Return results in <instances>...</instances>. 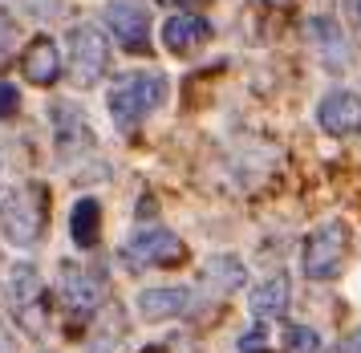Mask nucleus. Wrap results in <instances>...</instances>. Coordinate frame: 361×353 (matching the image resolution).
Listing matches in <instances>:
<instances>
[{"label":"nucleus","mask_w":361,"mask_h":353,"mask_svg":"<svg viewBox=\"0 0 361 353\" xmlns=\"http://www.w3.org/2000/svg\"><path fill=\"white\" fill-rule=\"evenodd\" d=\"M207 37H212V25L195 13H175V16H166V25H163V45L171 53H191Z\"/></svg>","instance_id":"9d476101"},{"label":"nucleus","mask_w":361,"mask_h":353,"mask_svg":"<svg viewBox=\"0 0 361 353\" xmlns=\"http://www.w3.org/2000/svg\"><path fill=\"white\" fill-rule=\"evenodd\" d=\"M0 353H13V341L4 337V329H0Z\"/></svg>","instance_id":"aec40b11"},{"label":"nucleus","mask_w":361,"mask_h":353,"mask_svg":"<svg viewBox=\"0 0 361 353\" xmlns=\"http://www.w3.org/2000/svg\"><path fill=\"white\" fill-rule=\"evenodd\" d=\"M8 309L29 333L45 325V289H41V276L33 264H17L8 273Z\"/></svg>","instance_id":"20e7f679"},{"label":"nucleus","mask_w":361,"mask_h":353,"mask_svg":"<svg viewBox=\"0 0 361 353\" xmlns=\"http://www.w3.org/2000/svg\"><path fill=\"white\" fill-rule=\"evenodd\" d=\"M106 25L114 29V37L122 41V49H130V53H147L150 49V16L142 4H134V0H114L110 8H106Z\"/></svg>","instance_id":"0eeeda50"},{"label":"nucleus","mask_w":361,"mask_h":353,"mask_svg":"<svg viewBox=\"0 0 361 353\" xmlns=\"http://www.w3.org/2000/svg\"><path fill=\"white\" fill-rule=\"evenodd\" d=\"M20 69H25V78L33 81V85H53V81L61 78V57H57V45H53L49 37H37L33 45L25 49Z\"/></svg>","instance_id":"9b49d317"},{"label":"nucleus","mask_w":361,"mask_h":353,"mask_svg":"<svg viewBox=\"0 0 361 353\" xmlns=\"http://www.w3.org/2000/svg\"><path fill=\"white\" fill-rule=\"evenodd\" d=\"M166 97V78L163 73H126L110 90V114L122 130H134L159 102Z\"/></svg>","instance_id":"f03ea898"},{"label":"nucleus","mask_w":361,"mask_h":353,"mask_svg":"<svg viewBox=\"0 0 361 353\" xmlns=\"http://www.w3.org/2000/svg\"><path fill=\"white\" fill-rule=\"evenodd\" d=\"M102 232V208L98 199H78L73 203V215H69V236L78 248H94Z\"/></svg>","instance_id":"4468645a"},{"label":"nucleus","mask_w":361,"mask_h":353,"mask_svg":"<svg viewBox=\"0 0 361 353\" xmlns=\"http://www.w3.org/2000/svg\"><path fill=\"white\" fill-rule=\"evenodd\" d=\"M203 276L212 280L215 289H224V292H231V289H240L247 280V273H244V264L235 256H212L207 264H203Z\"/></svg>","instance_id":"2eb2a0df"},{"label":"nucleus","mask_w":361,"mask_h":353,"mask_svg":"<svg viewBox=\"0 0 361 353\" xmlns=\"http://www.w3.org/2000/svg\"><path fill=\"white\" fill-rule=\"evenodd\" d=\"M353 8H357V20H361V0H353Z\"/></svg>","instance_id":"4be33fe9"},{"label":"nucleus","mask_w":361,"mask_h":353,"mask_svg":"<svg viewBox=\"0 0 361 353\" xmlns=\"http://www.w3.org/2000/svg\"><path fill=\"white\" fill-rule=\"evenodd\" d=\"M284 349L288 353H321V333L309 329V325H293L284 333Z\"/></svg>","instance_id":"dca6fc26"},{"label":"nucleus","mask_w":361,"mask_h":353,"mask_svg":"<svg viewBox=\"0 0 361 353\" xmlns=\"http://www.w3.org/2000/svg\"><path fill=\"white\" fill-rule=\"evenodd\" d=\"M293 301V289H288V276H268L264 285L252 289V313L260 317V321H272V317H284V309Z\"/></svg>","instance_id":"ddd939ff"},{"label":"nucleus","mask_w":361,"mask_h":353,"mask_svg":"<svg viewBox=\"0 0 361 353\" xmlns=\"http://www.w3.org/2000/svg\"><path fill=\"white\" fill-rule=\"evenodd\" d=\"M260 341H264V333L256 329V333H247V337L240 341V345H244V353H252V345H260Z\"/></svg>","instance_id":"6ab92c4d"},{"label":"nucleus","mask_w":361,"mask_h":353,"mask_svg":"<svg viewBox=\"0 0 361 353\" xmlns=\"http://www.w3.org/2000/svg\"><path fill=\"white\" fill-rule=\"evenodd\" d=\"M61 301L69 305V313L78 317H90L94 309L102 305V280L90 276L85 268H61Z\"/></svg>","instance_id":"6e6552de"},{"label":"nucleus","mask_w":361,"mask_h":353,"mask_svg":"<svg viewBox=\"0 0 361 353\" xmlns=\"http://www.w3.org/2000/svg\"><path fill=\"white\" fill-rule=\"evenodd\" d=\"M345 353H361V329H353V333L345 337Z\"/></svg>","instance_id":"a211bd4d"},{"label":"nucleus","mask_w":361,"mask_h":353,"mask_svg":"<svg viewBox=\"0 0 361 353\" xmlns=\"http://www.w3.org/2000/svg\"><path fill=\"white\" fill-rule=\"evenodd\" d=\"M260 4H268V8H276V4H288V0H260Z\"/></svg>","instance_id":"412c9836"},{"label":"nucleus","mask_w":361,"mask_h":353,"mask_svg":"<svg viewBox=\"0 0 361 353\" xmlns=\"http://www.w3.org/2000/svg\"><path fill=\"white\" fill-rule=\"evenodd\" d=\"M191 305V292L187 289H147L138 292V313L147 317V321H171V317H179L183 309Z\"/></svg>","instance_id":"f8f14e48"},{"label":"nucleus","mask_w":361,"mask_h":353,"mask_svg":"<svg viewBox=\"0 0 361 353\" xmlns=\"http://www.w3.org/2000/svg\"><path fill=\"white\" fill-rule=\"evenodd\" d=\"M45 215H49L45 183H20L0 203V227H4L8 244H20V248H29L45 232Z\"/></svg>","instance_id":"f257e3e1"},{"label":"nucleus","mask_w":361,"mask_h":353,"mask_svg":"<svg viewBox=\"0 0 361 353\" xmlns=\"http://www.w3.org/2000/svg\"><path fill=\"white\" fill-rule=\"evenodd\" d=\"M20 110V90L13 81H0V118H13Z\"/></svg>","instance_id":"f3484780"},{"label":"nucleus","mask_w":361,"mask_h":353,"mask_svg":"<svg viewBox=\"0 0 361 353\" xmlns=\"http://www.w3.org/2000/svg\"><path fill=\"white\" fill-rule=\"evenodd\" d=\"M106 61H110V49L94 25H78L69 32V69H73V81L82 90H90L106 73Z\"/></svg>","instance_id":"39448f33"},{"label":"nucleus","mask_w":361,"mask_h":353,"mask_svg":"<svg viewBox=\"0 0 361 353\" xmlns=\"http://www.w3.org/2000/svg\"><path fill=\"white\" fill-rule=\"evenodd\" d=\"M349 256V227L341 220H329L305 240V276L309 280H333Z\"/></svg>","instance_id":"7ed1b4c3"},{"label":"nucleus","mask_w":361,"mask_h":353,"mask_svg":"<svg viewBox=\"0 0 361 353\" xmlns=\"http://www.w3.org/2000/svg\"><path fill=\"white\" fill-rule=\"evenodd\" d=\"M317 122L325 134H349V130L361 126V102L349 90H337L317 106Z\"/></svg>","instance_id":"1a4fd4ad"},{"label":"nucleus","mask_w":361,"mask_h":353,"mask_svg":"<svg viewBox=\"0 0 361 353\" xmlns=\"http://www.w3.org/2000/svg\"><path fill=\"white\" fill-rule=\"evenodd\" d=\"M122 260L130 264L134 273L138 268H171L183 260V240L166 227H150V232H138L126 248H122Z\"/></svg>","instance_id":"423d86ee"}]
</instances>
